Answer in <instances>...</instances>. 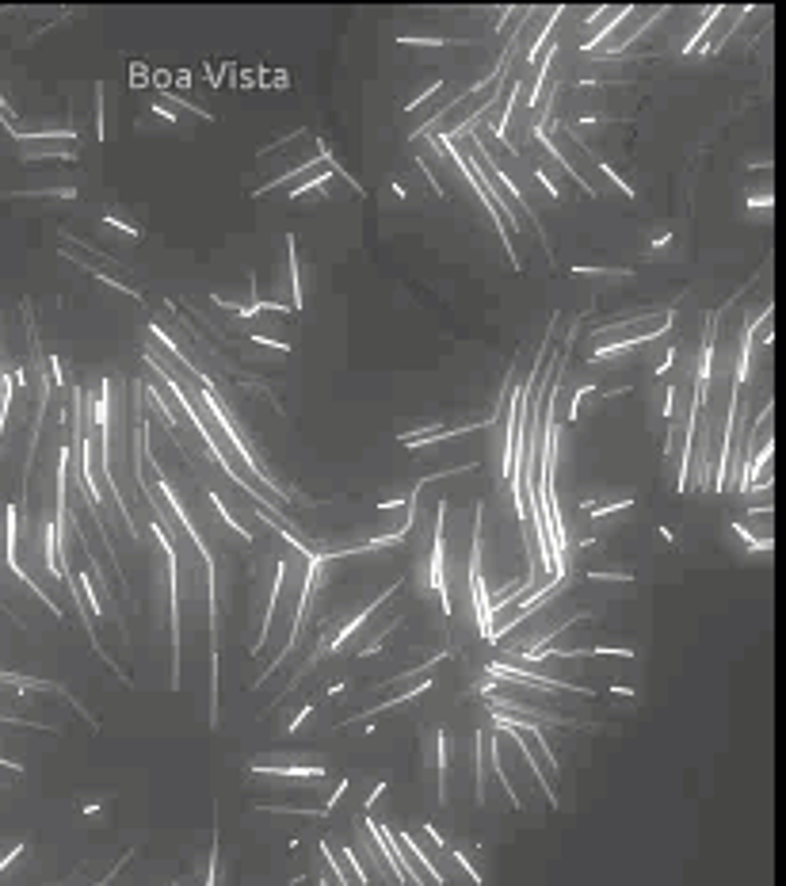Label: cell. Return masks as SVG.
<instances>
[{"label": "cell", "mask_w": 786, "mask_h": 886, "mask_svg": "<svg viewBox=\"0 0 786 886\" xmlns=\"http://www.w3.org/2000/svg\"><path fill=\"white\" fill-rule=\"evenodd\" d=\"M771 203H775V199H771V191L767 195H748V207H752V210H760V207L771 210Z\"/></svg>", "instance_id": "obj_3"}, {"label": "cell", "mask_w": 786, "mask_h": 886, "mask_svg": "<svg viewBox=\"0 0 786 886\" xmlns=\"http://www.w3.org/2000/svg\"><path fill=\"white\" fill-rule=\"evenodd\" d=\"M286 268H290V287H294V309H302V279H298V253H294V237H286Z\"/></svg>", "instance_id": "obj_1"}, {"label": "cell", "mask_w": 786, "mask_h": 886, "mask_svg": "<svg viewBox=\"0 0 786 886\" xmlns=\"http://www.w3.org/2000/svg\"><path fill=\"white\" fill-rule=\"evenodd\" d=\"M107 222H111V225H119V230H126L130 237H141V230L130 222V218H123V214H107Z\"/></svg>", "instance_id": "obj_2"}]
</instances>
